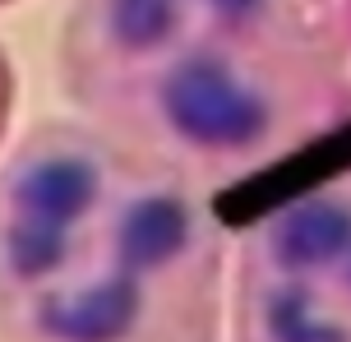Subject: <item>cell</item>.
<instances>
[{
  "label": "cell",
  "mask_w": 351,
  "mask_h": 342,
  "mask_svg": "<svg viewBox=\"0 0 351 342\" xmlns=\"http://www.w3.org/2000/svg\"><path fill=\"white\" fill-rule=\"evenodd\" d=\"M60 79L88 125L204 190L319 139L351 84L333 0H74Z\"/></svg>",
  "instance_id": "obj_1"
},
{
  "label": "cell",
  "mask_w": 351,
  "mask_h": 342,
  "mask_svg": "<svg viewBox=\"0 0 351 342\" xmlns=\"http://www.w3.org/2000/svg\"><path fill=\"white\" fill-rule=\"evenodd\" d=\"M222 259L204 185L97 125L0 167V342H213Z\"/></svg>",
  "instance_id": "obj_2"
},
{
  "label": "cell",
  "mask_w": 351,
  "mask_h": 342,
  "mask_svg": "<svg viewBox=\"0 0 351 342\" xmlns=\"http://www.w3.org/2000/svg\"><path fill=\"white\" fill-rule=\"evenodd\" d=\"M241 342H351V171L268 213L241 250Z\"/></svg>",
  "instance_id": "obj_3"
}]
</instances>
